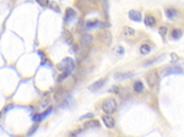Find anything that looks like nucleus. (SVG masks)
Returning a JSON list of instances; mask_svg holds the SVG:
<instances>
[{"label":"nucleus","instance_id":"nucleus-1","mask_svg":"<svg viewBox=\"0 0 184 137\" xmlns=\"http://www.w3.org/2000/svg\"><path fill=\"white\" fill-rule=\"evenodd\" d=\"M75 68V61L72 58H64L59 64H58V70L59 72H68V74H71L72 70Z\"/></svg>","mask_w":184,"mask_h":137},{"label":"nucleus","instance_id":"nucleus-2","mask_svg":"<svg viewBox=\"0 0 184 137\" xmlns=\"http://www.w3.org/2000/svg\"><path fill=\"white\" fill-rule=\"evenodd\" d=\"M102 110L106 114H113L117 110V102L114 98H106L102 102Z\"/></svg>","mask_w":184,"mask_h":137},{"label":"nucleus","instance_id":"nucleus-3","mask_svg":"<svg viewBox=\"0 0 184 137\" xmlns=\"http://www.w3.org/2000/svg\"><path fill=\"white\" fill-rule=\"evenodd\" d=\"M146 81H147L149 86H150L151 88H156V87H157V84H158V72H157V70L152 68V70H150V71L147 72V75H146Z\"/></svg>","mask_w":184,"mask_h":137},{"label":"nucleus","instance_id":"nucleus-4","mask_svg":"<svg viewBox=\"0 0 184 137\" xmlns=\"http://www.w3.org/2000/svg\"><path fill=\"white\" fill-rule=\"evenodd\" d=\"M102 26V23H101V21L99 20H96V18H93V20H87L85 22V29L87 31H92V29H97Z\"/></svg>","mask_w":184,"mask_h":137},{"label":"nucleus","instance_id":"nucleus-5","mask_svg":"<svg viewBox=\"0 0 184 137\" xmlns=\"http://www.w3.org/2000/svg\"><path fill=\"white\" fill-rule=\"evenodd\" d=\"M102 121L106 125V127H108V129H113L114 126H115V121H114L113 116H112L111 114L103 115V116H102Z\"/></svg>","mask_w":184,"mask_h":137},{"label":"nucleus","instance_id":"nucleus-6","mask_svg":"<svg viewBox=\"0 0 184 137\" xmlns=\"http://www.w3.org/2000/svg\"><path fill=\"white\" fill-rule=\"evenodd\" d=\"M101 39H102L103 43H106V44L109 45L112 43V34H111V32L108 29H103L101 32Z\"/></svg>","mask_w":184,"mask_h":137},{"label":"nucleus","instance_id":"nucleus-7","mask_svg":"<svg viewBox=\"0 0 184 137\" xmlns=\"http://www.w3.org/2000/svg\"><path fill=\"white\" fill-rule=\"evenodd\" d=\"M106 83V79H101L98 81H96V82H93L90 87H88V89L91 91V92H96V91H98L101 89L102 87H103V84Z\"/></svg>","mask_w":184,"mask_h":137},{"label":"nucleus","instance_id":"nucleus-8","mask_svg":"<svg viewBox=\"0 0 184 137\" xmlns=\"http://www.w3.org/2000/svg\"><path fill=\"white\" fill-rule=\"evenodd\" d=\"M129 18H130L131 21L140 22V21H141V14H140L138 10H130V11H129Z\"/></svg>","mask_w":184,"mask_h":137},{"label":"nucleus","instance_id":"nucleus-9","mask_svg":"<svg viewBox=\"0 0 184 137\" xmlns=\"http://www.w3.org/2000/svg\"><path fill=\"white\" fill-rule=\"evenodd\" d=\"M76 17V11L74 9H66L65 11V22H71Z\"/></svg>","mask_w":184,"mask_h":137},{"label":"nucleus","instance_id":"nucleus-10","mask_svg":"<svg viewBox=\"0 0 184 137\" xmlns=\"http://www.w3.org/2000/svg\"><path fill=\"white\" fill-rule=\"evenodd\" d=\"M183 75L184 71L182 70L181 68H172L171 70H166L165 72H163V75L165 76H167V75Z\"/></svg>","mask_w":184,"mask_h":137},{"label":"nucleus","instance_id":"nucleus-11","mask_svg":"<svg viewBox=\"0 0 184 137\" xmlns=\"http://www.w3.org/2000/svg\"><path fill=\"white\" fill-rule=\"evenodd\" d=\"M145 25L147 27H154L156 25V18L152 15H146V17H145Z\"/></svg>","mask_w":184,"mask_h":137},{"label":"nucleus","instance_id":"nucleus-12","mask_svg":"<svg viewBox=\"0 0 184 137\" xmlns=\"http://www.w3.org/2000/svg\"><path fill=\"white\" fill-rule=\"evenodd\" d=\"M133 87H134V91H135L136 93H142V92H144V89H145L144 83H142L141 81H135Z\"/></svg>","mask_w":184,"mask_h":137},{"label":"nucleus","instance_id":"nucleus-13","mask_svg":"<svg viewBox=\"0 0 184 137\" xmlns=\"http://www.w3.org/2000/svg\"><path fill=\"white\" fill-rule=\"evenodd\" d=\"M131 76H134L133 72H124V74H122V72H117V74L114 75V77H115L117 80H124V79L131 77Z\"/></svg>","mask_w":184,"mask_h":137},{"label":"nucleus","instance_id":"nucleus-14","mask_svg":"<svg viewBox=\"0 0 184 137\" xmlns=\"http://www.w3.org/2000/svg\"><path fill=\"white\" fill-rule=\"evenodd\" d=\"M86 129H98L99 127V121L98 120H88L85 124Z\"/></svg>","mask_w":184,"mask_h":137},{"label":"nucleus","instance_id":"nucleus-15","mask_svg":"<svg viewBox=\"0 0 184 137\" xmlns=\"http://www.w3.org/2000/svg\"><path fill=\"white\" fill-rule=\"evenodd\" d=\"M171 37H172V39H174V41L179 39V38L182 37V29H179V28H174V29H172Z\"/></svg>","mask_w":184,"mask_h":137},{"label":"nucleus","instance_id":"nucleus-16","mask_svg":"<svg viewBox=\"0 0 184 137\" xmlns=\"http://www.w3.org/2000/svg\"><path fill=\"white\" fill-rule=\"evenodd\" d=\"M140 54L142 55H147L150 52H151V47L149 45V44H142V45H140Z\"/></svg>","mask_w":184,"mask_h":137},{"label":"nucleus","instance_id":"nucleus-17","mask_svg":"<svg viewBox=\"0 0 184 137\" xmlns=\"http://www.w3.org/2000/svg\"><path fill=\"white\" fill-rule=\"evenodd\" d=\"M81 42H82V44H84V45L87 47V45L92 42V36H91V34H88V33H84V34H82V41Z\"/></svg>","mask_w":184,"mask_h":137},{"label":"nucleus","instance_id":"nucleus-18","mask_svg":"<svg viewBox=\"0 0 184 137\" xmlns=\"http://www.w3.org/2000/svg\"><path fill=\"white\" fill-rule=\"evenodd\" d=\"M123 34H124L125 37H131V36L135 34V29L131 27H124V29H123Z\"/></svg>","mask_w":184,"mask_h":137},{"label":"nucleus","instance_id":"nucleus-19","mask_svg":"<svg viewBox=\"0 0 184 137\" xmlns=\"http://www.w3.org/2000/svg\"><path fill=\"white\" fill-rule=\"evenodd\" d=\"M176 15H177V10H174V9H167V10H166V16H167L170 20H173V18L176 17Z\"/></svg>","mask_w":184,"mask_h":137},{"label":"nucleus","instance_id":"nucleus-20","mask_svg":"<svg viewBox=\"0 0 184 137\" xmlns=\"http://www.w3.org/2000/svg\"><path fill=\"white\" fill-rule=\"evenodd\" d=\"M49 103H50V99H49V98H44L42 100V103H41V105H39V108H41V109H47V108H49Z\"/></svg>","mask_w":184,"mask_h":137},{"label":"nucleus","instance_id":"nucleus-21","mask_svg":"<svg viewBox=\"0 0 184 137\" xmlns=\"http://www.w3.org/2000/svg\"><path fill=\"white\" fill-rule=\"evenodd\" d=\"M70 76V74H68V72H60V75H59V77H58V81L59 82H61V81H64L66 77H69Z\"/></svg>","mask_w":184,"mask_h":137},{"label":"nucleus","instance_id":"nucleus-22","mask_svg":"<svg viewBox=\"0 0 184 137\" xmlns=\"http://www.w3.org/2000/svg\"><path fill=\"white\" fill-rule=\"evenodd\" d=\"M41 6H43V8H45V6H48L49 5V0H36Z\"/></svg>","mask_w":184,"mask_h":137},{"label":"nucleus","instance_id":"nucleus-23","mask_svg":"<svg viewBox=\"0 0 184 137\" xmlns=\"http://www.w3.org/2000/svg\"><path fill=\"white\" fill-rule=\"evenodd\" d=\"M115 53L119 55H123L124 54V48H123V47H117V48H115Z\"/></svg>","mask_w":184,"mask_h":137},{"label":"nucleus","instance_id":"nucleus-24","mask_svg":"<svg viewBox=\"0 0 184 137\" xmlns=\"http://www.w3.org/2000/svg\"><path fill=\"white\" fill-rule=\"evenodd\" d=\"M81 131H82V130H79V129H77V130L72 131L70 135H69V137H76L77 135H80V132H81Z\"/></svg>","mask_w":184,"mask_h":137},{"label":"nucleus","instance_id":"nucleus-25","mask_svg":"<svg viewBox=\"0 0 184 137\" xmlns=\"http://www.w3.org/2000/svg\"><path fill=\"white\" fill-rule=\"evenodd\" d=\"M33 121L34 123H38V121H42V118H41V114H36L33 116Z\"/></svg>","mask_w":184,"mask_h":137},{"label":"nucleus","instance_id":"nucleus-26","mask_svg":"<svg viewBox=\"0 0 184 137\" xmlns=\"http://www.w3.org/2000/svg\"><path fill=\"white\" fill-rule=\"evenodd\" d=\"M166 32H167V28H166V27H161V28H160V33H161V36H162V37H165Z\"/></svg>","mask_w":184,"mask_h":137},{"label":"nucleus","instance_id":"nucleus-27","mask_svg":"<svg viewBox=\"0 0 184 137\" xmlns=\"http://www.w3.org/2000/svg\"><path fill=\"white\" fill-rule=\"evenodd\" d=\"M92 116H93V114H91V113H90V114H86V115H82V116H81L80 119H82V120H84V119H87V118H92Z\"/></svg>","mask_w":184,"mask_h":137},{"label":"nucleus","instance_id":"nucleus-28","mask_svg":"<svg viewBox=\"0 0 184 137\" xmlns=\"http://www.w3.org/2000/svg\"><path fill=\"white\" fill-rule=\"evenodd\" d=\"M90 1H92V3H98L99 0H90Z\"/></svg>","mask_w":184,"mask_h":137}]
</instances>
